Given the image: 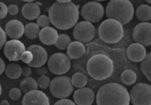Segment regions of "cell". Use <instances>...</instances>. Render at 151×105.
I'll return each instance as SVG.
<instances>
[{"instance_id":"6da1fadb","label":"cell","mask_w":151,"mask_h":105,"mask_svg":"<svg viewBox=\"0 0 151 105\" xmlns=\"http://www.w3.org/2000/svg\"><path fill=\"white\" fill-rule=\"evenodd\" d=\"M79 8L71 1L65 4L56 1L49 8L50 23L59 30H69L75 27L79 19Z\"/></svg>"},{"instance_id":"7a4b0ae2","label":"cell","mask_w":151,"mask_h":105,"mask_svg":"<svg viewBox=\"0 0 151 105\" xmlns=\"http://www.w3.org/2000/svg\"><path fill=\"white\" fill-rule=\"evenodd\" d=\"M97 105H130L128 90L118 83H108L99 89L96 96Z\"/></svg>"},{"instance_id":"3957f363","label":"cell","mask_w":151,"mask_h":105,"mask_svg":"<svg viewBox=\"0 0 151 105\" xmlns=\"http://www.w3.org/2000/svg\"><path fill=\"white\" fill-rule=\"evenodd\" d=\"M114 70L113 62L104 54L91 56L87 63V71L91 78L97 81H103L110 78Z\"/></svg>"},{"instance_id":"277c9868","label":"cell","mask_w":151,"mask_h":105,"mask_svg":"<svg viewBox=\"0 0 151 105\" xmlns=\"http://www.w3.org/2000/svg\"><path fill=\"white\" fill-rule=\"evenodd\" d=\"M106 17L121 23L122 25L130 22L134 15V7L128 0H111L105 9Z\"/></svg>"},{"instance_id":"5b68a950","label":"cell","mask_w":151,"mask_h":105,"mask_svg":"<svg viewBox=\"0 0 151 105\" xmlns=\"http://www.w3.org/2000/svg\"><path fill=\"white\" fill-rule=\"evenodd\" d=\"M98 32L100 39L107 44L117 43L124 36L122 24L116 20L111 19L103 21L99 27Z\"/></svg>"},{"instance_id":"8992f818","label":"cell","mask_w":151,"mask_h":105,"mask_svg":"<svg viewBox=\"0 0 151 105\" xmlns=\"http://www.w3.org/2000/svg\"><path fill=\"white\" fill-rule=\"evenodd\" d=\"M50 91L56 99H63L69 97L73 92L71 79L68 76H59L55 77L50 84Z\"/></svg>"},{"instance_id":"52a82bcc","label":"cell","mask_w":151,"mask_h":105,"mask_svg":"<svg viewBox=\"0 0 151 105\" xmlns=\"http://www.w3.org/2000/svg\"><path fill=\"white\" fill-rule=\"evenodd\" d=\"M70 67V59L62 52H56L51 55L47 60L48 70L55 75L62 76L67 73Z\"/></svg>"},{"instance_id":"ba28073f","label":"cell","mask_w":151,"mask_h":105,"mask_svg":"<svg viewBox=\"0 0 151 105\" xmlns=\"http://www.w3.org/2000/svg\"><path fill=\"white\" fill-rule=\"evenodd\" d=\"M130 101L133 105H151V85L139 83L130 91Z\"/></svg>"},{"instance_id":"9c48e42d","label":"cell","mask_w":151,"mask_h":105,"mask_svg":"<svg viewBox=\"0 0 151 105\" xmlns=\"http://www.w3.org/2000/svg\"><path fill=\"white\" fill-rule=\"evenodd\" d=\"M81 15L84 19L91 23H97L102 19L104 15V8L101 3L96 1L88 2L83 5Z\"/></svg>"},{"instance_id":"30bf717a","label":"cell","mask_w":151,"mask_h":105,"mask_svg":"<svg viewBox=\"0 0 151 105\" xmlns=\"http://www.w3.org/2000/svg\"><path fill=\"white\" fill-rule=\"evenodd\" d=\"M73 37L77 42L88 43L95 37L96 28L92 23L87 21H82L76 24L73 31Z\"/></svg>"},{"instance_id":"8fae6325","label":"cell","mask_w":151,"mask_h":105,"mask_svg":"<svg viewBox=\"0 0 151 105\" xmlns=\"http://www.w3.org/2000/svg\"><path fill=\"white\" fill-rule=\"evenodd\" d=\"M26 50L25 46L18 39L8 41L4 46V54L10 62H18L21 60V56Z\"/></svg>"},{"instance_id":"7c38bea8","label":"cell","mask_w":151,"mask_h":105,"mask_svg":"<svg viewBox=\"0 0 151 105\" xmlns=\"http://www.w3.org/2000/svg\"><path fill=\"white\" fill-rule=\"evenodd\" d=\"M133 39L143 46L151 45V23L141 22L133 28Z\"/></svg>"},{"instance_id":"4fadbf2b","label":"cell","mask_w":151,"mask_h":105,"mask_svg":"<svg viewBox=\"0 0 151 105\" xmlns=\"http://www.w3.org/2000/svg\"><path fill=\"white\" fill-rule=\"evenodd\" d=\"M27 50L33 53V62L28 65L30 68H38L43 67L48 60L47 52L43 47L39 45H32L27 47Z\"/></svg>"},{"instance_id":"5bb4252c","label":"cell","mask_w":151,"mask_h":105,"mask_svg":"<svg viewBox=\"0 0 151 105\" xmlns=\"http://www.w3.org/2000/svg\"><path fill=\"white\" fill-rule=\"evenodd\" d=\"M22 105H50L49 98L41 90H33L24 94Z\"/></svg>"},{"instance_id":"9a60e30c","label":"cell","mask_w":151,"mask_h":105,"mask_svg":"<svg viewBox=\"0 0 151 105\" xmlns=\"http://www.w3.org/2000/svg\"><path fill=\"white\" fill-rule=\"evenodd\" d=\"M94 100L93 91L88 87L78 89L73 93V101L76 105H92Z\"/></svg>"},{"instance_id":"2e32d148","label":"cell","mask_w":151,"mask_h":105,"mask_svg":"<svg viewBox=\"0 0 151 105\" xmlns=\"http://www.w3.org/2000/svg\"><path fill=\"white\" fill-rule=\"evenodd\" d=\"M5 31L7 36L11 39H19L24 34V26L22 22L13 19L7 23Z\"/></svg>"},{"instance_id":"e0dca14e","label":"cell","mask_w":151,"mask_h":105,"mask_svg":"<svg viewBox=\"0 0 151 105\" xmlns=\"http://www.w3.org/2000/svg\"><path fill=\"white\" fill-rule=\"evenodd\" d=\"M146 56V48L141 44H131L127 49V58L133 62H142Z\"/></svg>"},{"instance_id":"ac0fdd59","label":"cell","mask_w":151,"mask_h":105,"mask_svg":"<svg viewBox=\"0 0 151 105\" xmlns=\"http://www.w3.org/2000/svg\"><path fill=\"white\" fill-rule=\"evenodd\" d=\"M59 35L56 28L49 26V27L42 28L39 34V38H40V42L44 45H53L56 44Z\"/></svg>"},{"instance_id":"d6986e66","label":"cell","mask_w":151,"mask_h":105,"mask_svg":"<svg viewBox=\"0 0 151 105\" xmlns=\"http://www.w3.org/2000/svg\"><path fill=\"white\" fill-rule=\"evenodd\" d=\"M41 8L36 2H27L22 8V14L23 17L28 20L37 19L40 16Z\"/></svg>"},{"instance_id":"ffe728a7","label":"cell","mask_w":151,"mask_h":105,"mask_svg":"<svg viewBox=\"0 0 151 105\" xmlns=\"http://www.w3.org/2000/svg\"><path fill=\"white\" fill-rule=\"evenodd\" d=\"M85 47L82 42H71L67 49V56L70 59H79L84 56Z\"/></svg>"},{"instance_id":"44dd1931","label":"cell","mask_w":151,"mask_h":105,"mask_svg":"<svg viewBox=\"0 0 151 105\" xmlns=\"http://www.w3.org/2000/svg\"><path fill=\"white\" fill-rule=\"evenodd\" d=\"M37 81L35 80L33 77H24V79L22 80L19 84V89L23 93H27L29 92L38 90Z\"/></svg>"},{"instance_id":"7402d4cb","label":"cell","mask_w":151,"mask_h":105,"mask_svg":"<svg viewBox=\"0 0 151 105\" xmlns=\"http://www.w3.org/2000/svg\"><path fill=\"white\" fill-rule=\"evenodd\" d=\"M138 19L142 22H147L151 19V7L148 5H141L136 11Z\"/></svg>"},{"instance_id":"603a6c76","label":"cell","mask_w":151,"mask_h":105,"mask_svg":"<svg viewBox=\"0 0 151 105\" xmlns=\"http://www.w3.org/2000/svg\"><path fill=\"white\" fill-rule=\"evenodd\" d=\"M22 67L19 64H8L5 70V75L11 79H17L22 76Z\"/></svg>"},{"instance_id":"cb8c5ba5","label":"cell","mask_w":151,"mask_h":105,"mask_svg":"<svg viewBox=\"0 0 151 105\" xmlns=\"http://www.w3.org/2000/svg\"><path fill=\"white\" fill-rule=\"evenodd\" d=\"M40 29L36 23L30 22L24 26V36L28 39H36L39 37Z\"/></svg>"},{"instance_id":"d4e9b609","label":"cell","mask_w":151,"mask_h":105,"mask_svg":"<svg viewBox=\"0 0 151 105\" xmlns=\"http://www.w3.org/2000/svg\"><path fill=\"white\" fill-rule=\"evenodd\" d=\"M140 68L147 79L151 81V52L147 53V56L141 62Z\"/></svg>"},{"instance_id":"484cf974","label":"cell","mask_w":151,"mask_h":105,"mask_svg":"<svg viewBox=\"0 0 151 105\" xmlns=\"http://www.w3.org/2000/svg\"><path fill=\"white\" fill-rule=\"evenodd\" d=\"M70 79L73 86L78 89L85 87L88 83V78L83 73H76L72 76V78Z\"/></svg>"},{"instance_id":"4316f807","label":"cell","mask_w":151,"mask_h":105,"mask_svg":"<svg viewBox=\"0 0 151 105\" xmlns=\"http://www.w3.org/2000/svg\"><path fill=\"white\" fill-rule=\"evenodd\" d=\"M137 79V76L135 71L132 70H125L121 74V80L126 85H132Z\"/></svg>"},{"instance_id":"83f0119b","label":"cell","mask_w":151,"mask_h":105,"mask_svg":"<svg viewBox=\"0 0 151 105\" xmlns=\"http://www.w3.org/2000/svg\"><path fill=\"white\" fill-rule=\"evenodd\" d=\"M71 43V39L68 35L61 33L59 35L57 41L55 44V47L60 50H65L68 49V46Z\"/></svg>"},{"instance_id":"f1b7e54d","label":"cell","mask_w":151,"mask_h":105,"mask_svg":"<svg viewBox=\"0 0 151 105\" xmlns=\"http://www.w3.org/2000/svg\"><path fill=\"white\" fill-rule=\"evenodd\" d=\"M50 82L51 80L47 76H40V78L37 79V84L38 87H40L42 89H47V87H50Z\"/></svg>"},{"instance_id":"f546056e","label":"cell","mask_w":151,"mask_h":105,"mask_svg":"<svg viewBox=\"0 0 151 105\" xmlns=\"http://www.w3.org/2000/svg\"><path fill=\"white\" fill-rule=\"evenodd\" d=\"M36 24L40 27L44 28V27H49L50 24V20L49 19L48 16L46 15H40L38 17Z\"/></svg>"},{"instance_id":"4dcf8cb0","label":"cell","mask_w":151,"mask_h":105,"mask_svg":"<svg viewBox=\"0 0 151 105\" xmlns=\"http://www.w3.org/2000/svg\"><path fill=\"white\" fill-rule=\"evenodd\" d=\"M22 92L21 91L19 88H17V87H14V88L11 89L9 90V93H8V95H9V98L13 101H18L19 99H20L22 96Z\"/></svg>"},{"instance_id":"1f68e13d","label":"cell","mask_w":151,"mask_h":105,"mask_svg":"<svg viewBox=\"0 0 151 105\" xmlns=\"http://www.w3.org/2000/svg\"><path fill=\"white\" fill-rule=\"evenodd\" d=\"M33 53H32L29 50H25L22 53L21 56V61H22V62L27 64V65H30L32 62H33Z\"/></svg>"},{"instance_id":"d6a6232c","label":"cell","mask_w":151,"mask_h":105,"mask_svg":"<svg viewBox=\"0 0 151 105\" xmlns=\"http://www.w3.org/2000/svg\"><path fill=\"white\" fill-rule=\"evenodd\" d=\"M7 42V35L5 31L0 27V50L5 46Z\"/></svg>"},{"instance_id":"836d02e7","label":"cell","mask_w":151,"mask_h":105,"mask_svg":"<svg viewBox=\"0 0 151 105\" xmlns=\"http://www.w3.org/2000/svg\"><path fill=\"white\" fill-rule=\"evenodd\" d=\"M8 14V6L6 4L0 2V19L5 18Z\"/></svg>"},{"instance_id":"e575fe53","label":"cell","mask_w":151,"mask_h":105,"mask_svg":"<svg viewBox=\"0 0 151 105\" xmlns=\"http://www.w3.org/2000/svg\"><path fill=\"white\" fill-rule=\"evenodd\" d=\"M19 8L17 5L11 4L8 7V14H9L11 16H15L18 14Z\"/></svg>"},{"instance_id":"d590c367","label":"cell","mask_w":151,"mask_h":105,"mask_svg":"<svg viewBox=\"0 0 151 105\" xmlns=\"http://www.w3.org/2000/svg\"><path fill=\"white\" fill-rule=\"evenodd\" d=\"M53 105H76L74 101L68 99H63L58 100Z\"/></svg>"},{"instance_id":"8d00e7d4","label":"cell","mask_w":151,"mask_h":105,"mask_svg":"<svg viewBox=\"0 0 151 105\" xmlns=\"http://www.w3.org/2000/svg\"><path fill=\"white\" fill-rule=\"evenodd\" d=\"M32 70L30 67H29L28 65L27 66H24L22 68V75L24 76V77H28L31 75Z\"/></svg>"},{"instance_id":"74e56055","label":"cell","mask_w":151,"mask_h":105,"mask_svg":"<svg viewBox=\"0 0 151 105\" xmlns=\"http://www.w3.org/2000/svg\"><path fill=\"white\" fill-rule=\"evenodd\" d=\"M47 68H45V67H41V68H36V73L38 74V75L41 76H46V74L47 73Z\"/></svg>"},{"instance_id":"f35d334b","label":"cell","mask_w":151,"mask_h":105,"mask_svg":"<svg viewBox=\"0 0 151 105\" xmlns=\"http://www.w3.org/2000/svg\"><path fill=\"white\" fill-rule=\"evenodd\" d=\"M5 68H6V66H5V61L0 57V75H2L5 72Z\"/></svg>"},{"instance_id":"ab89813d","label":"cell","mask_w":151,"mask_h":105,"mask_svg":"<svg viewBox=\"0 0 151 105\" xmlns=\"http://www.w3.org/2000/svg\"><path fill=\"white\" fill-rule=\"evenodd\" d=\"M0 105H10L9 101L7 100H2L0 103Z\"/></svg>"},{"instance_id":"60d3db41","label":"cell","mask_w":151,"mask_h":105,"mask_svg":"<svg viewBox=\"0 0 151 105\" xmlns=\"http://www.w3.org/2000/svg\"><path fill=\"white\" fill-rule=\"evenodd\" d=\"M2 85H1V84H0V96H1V95H2Z\"/></svg>"},{"instance_id":"b9f144b4","label":"cell","mask_w":151,"mask_h":105,"mask_svg":"<svg viewBox=\"0 0 151 105\" xmlns=\"http://www.w3.org/2000/svg\"><path fill=\"white\" fill-rule=\"evenodd\" d=\"M147 3H151V1H147Z\"/></svg>"}]
</instances>
